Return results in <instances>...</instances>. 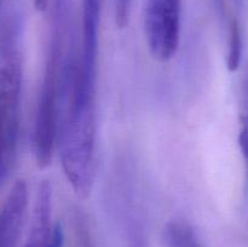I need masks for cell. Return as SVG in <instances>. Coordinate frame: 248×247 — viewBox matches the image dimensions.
<instances>
[{"label":"cell","instance_id":"5","mask_svg":"<svg viewBox=\"0 0 248 247\" xmlns=\"http://www.w3.org/2000/svg\"><path fill=\"white\" fill-rule=\"evenodd\" d=\"M51 195L47 193L38 194L34 205L31 225L28 239L23 247H45L51 229V210H52Z\"/></svg>","mask_w":248,"mask_h":247},{"label":"cell","instance_id":"8","mask_svg":"<svg viewBox=\"0 0 248 247\" xmlns=\"http://www.w3.org/2000/svg\"><path fill=\"white\" fill-rule=\"evenodd\" d=\"M131 0H115V18L119 28H125L130 18Z\"/></svg>","mask_w":248,"mask_h":247},{"label":"cell","instance_id":"6","mask_svg":"<svg viewBox=\"0 0 248 247\" xmlns=\"http://www.w3.org/2000/svg\"><path fill=\"white\" fill-rule=\"evenodd\" d=\"M229 38H228L227 65L230 72L239 68L242 57V33L237 19L232 18L229 22Z\"/></svg>","mask_w":248,"mask_h":247},{"label":"cell","instance_id":"11","mask_svg":"<svg viewBox=\"0 0 248 247\" xmlns=\"http://www.w3.org/2000/svg\"><path fill=\"white\" fill-rule=\"evenodd\" d=\"M34 1V6L38 11H45L47 9V5H48V0H33Z\"/></svg>","mask_w":248,"mask_h":247},{"label":"cell","instance_id":"2","mask_svg":"<svg viewBox=\"0 0 248 247\" xmlns=\"http://www.w3.org/2000/svg\"><path fill=\"white\" fill-rule=\"evenodd\" d=\"M60 97L58 73L55 62L47 58L39 93L33 131V153L40 169L50 166L57 139V101Z\"/></svg>","mask_w":248,"mask_h":247},{"label":"cell","instance_id":"14","mask_svg":"<svg viewBox=\"0 0 248 247\" xmlns=\"http://www.w3.org/2000/svg\"><path fill=\"white\" fill-rule=\"evenodd\" d=\"M4 4H5V0H0V12H1L2 6H4Z\"/></svg>","mask_w":248,"mask_h":247},{"label":"cell","instance_id":"4","mask_svg":"<svg viewBox=\"0 0 248 247\" xmlns=\"http://www.w3.org/2000/svg\"><path fill=\"white\" fill-rule=\"evenodd\" d=\"M28 210V188L18 179L14 183L0 210V247H17Z\"/></svg>","mask_w":248,"mask_h":247},{"label":"cell","instance_id":"10","mask_svg":"<svg viewBox=\"0 0 248 247\" xmlns=\"http://www.w3.org/2000/svg\"><path fill=\"white\" fill-rule=\"evenodd\" d=\"M63 245V232L60 225H53L51 229L48 239L46 241L45 247H62Z\"/></svg>","mask_w":248,"mask_h":247},{"label":"cell","instance_id":"1","mask_svg":"<svg viewBox=\"0 0 248 247\" xmlns=\"http://www.w3.org/2000/svg\"><path fill=\"white\" fill-rule=\"evenodd\" d=\"M22 74L19 18L4 16L0 18V185L16 159Z\"/></svg>","mask_w":248,"mask_h":247},{"label":"cell","instance_id":"9","mask_svg":"<svg viewBox=\"0 0 248 247\" xmlns=\"http://www.w3.org/2000/svg\"><path fill=\"white\" fill-rule=\"evenodd\" d=\"M239 145L244 156L245 166H246V189L248 193V124H245L244 128L239 136Z\"/></svg>","mask_w":248,"mask_h":247},{"label":"cell","instance_id":"3","mask_svg":"<svg viewBox=\"0 0 248 247\" xmlns=\"http://www.w3.org/2000/svg\"><path fill=\"white\" fill-rule=\"evenodd\" d=\"M181 33V0H148L145 34L150 53L166 62L176 55Z\"/></svg>","mask_w":248,"mask_h":247},{"label":"cell","instance_id":"12","mask_svg":"<svg viewBox=\"0 0 248 247\" xmlns=\"http://www.w3.org/2000/svg\"><path fill=\"white\" fill-rule=\"evenodd\" d=\"M245 124H248V77H247V89H246V111L244 114Z\"/></svg>","mask_w":248,"mask_h":247},{"label":"cell","instance_id":"13","mask_svg":"<svg viewBox=\"0 0 248 247\" xmlns=\"http://www.w3.org/2000/svg\"><path fill=\"white\" fill-rule=\"evenodd\" d=\"M235 5L237 6V9H241L242 5H244V0H234Z\"/></svg>","mask_w":248,"mask_h":247},{"label":"cell","instance_id":"7","mask_svg":"<svg viewBox=\"0 0 248 247\" xmlns=\"http://www.w3.org/2000/svg\"><path fill=\"white\" fill-rule=\"evenodd\" d=\"M169 247H202L196 240L191 228L182 223H172L167 229Z\"/></svg>","mask_w":248,"mask_h":247}]
</instances>
